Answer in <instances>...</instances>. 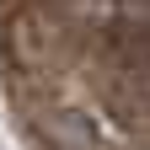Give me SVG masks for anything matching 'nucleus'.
<instances>
[{
	"label": "nucleus",
	"mask_w": 150,
	"mask_h": 150,
	"mask_svg": "<svg viewBox=\"0 0 150 150\" xmlns=\"http://www.w3.org/2000/svg\"><path fill=\"white\" fill-rule=\"evenodd\" d=\"M112 59H118L134 81L150 86V22H123V27H112Z\"/></svg>",
	"instance_id": "1"
},
{
	"label": "nucleus",
	"mask_w": 150,
	"mask_h": 150,
	"mask_svg": "<svg viewBox=\"0 0 150 150\" xmlns=\"http://www.w3.org/2000/svg\"><path fill=\"white\" fill-rule=\"evenodd\" d=\"M54 129H59V150H97V123L86 118V112H59L54 118Z\"/></svg>",
	"instance_id": "2"
}]
</instances>
